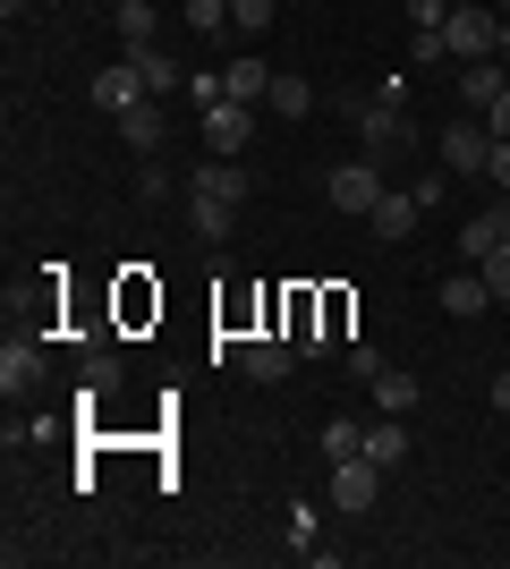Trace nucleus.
Listing matches in <instances>:
<instances>
[{"instance_id":"1","label":"nucleus","mask_w":510,"mask_h":569,"mask_svg":"<svg viewBox=\"0 0 510 569\" xmlns=\"http://www.w3.org/2000/svg\"><path fill=\"white\" fill-rule=\"evenodd\" d=\"M349 119H358V153H400V144L417 137V119H409V102H391V94H349Z\"/></svg>"},{"instance_id":"2","label":"nucleus","mask_w":510,"mask_h":569,"mask_svg":"<svg viewBox=\"0 0 510 569\" xmlns=\"http://www.w3.org/2000/svg\"><path fill=\"white\" fill-rule=\"evenodd\" d=\"M323 204H332V213H374V204H383V162H374V153H358V162H340L332 179H323Z\"/></svg>"},{"instance_id":"3","label":"nucleus","mask_w":510,"mask_h":569,"mask_svg":"<svg viewBox=\"0 0 510 569\" xmlns=\"http://www.w3.org/2000/svg\"><path fill=\"white\" fill-rule=\"evenodd\" d=\"M434 144H442V170H451V179H486L493 128H477V119H442V128H434Z\"/></svg>"},{"instance_id":"4","label":"nucleus","mask_w":510,"mask_h":569,"mask_svg":"<svg viewBox=\"0 0 510 569\" xmlns=\"http://www.w3.org/2000/svg\"><path fill=\"white\" fill-rule=\"evenodd\" d=\"M323 501H332V510H349V519H366V510L383 501V468H374V459H332Z\"/></svg>"},{"instance_id":"5","label":"nucleus","mask_w":510,"mask_h":569,"mask_svg":"<svg viewBox=\"0 0 510 569\" xmlns=\"http://www.w3.org/2000/svg\"><path fill=\"white\" fill-rule=\"evenodd\" d=\"M493 34H502V18H493V0H468V9H451V26H442V43H451V60H493Z\"/></svg>"},{"instance_id":"6","label":"nucleus","mask_w":510,"mask_h":569,"mask_svg":"<svg viewBox=\"0 0 510 569\" xmlns=\"http://www.w3.org/2000/svg\"><path fill=\"white\" fill-rule=\"evenodd\" d=\"M247 144H256V102H213V111H204V153L239 162Z\"/></svg>"},{"instance_id":"7","label":"nucleus","mask_w":510,"mask_h":569,"mask_svg":"<svg viewBox=\"0 0 510 569\" xmlns=\"http://www.w3.org/2000/svg\"><path fill=\"white\" fill-rule=\"evenodd\" d=\"M188 196H196V204H230V213H239V204H247V170L221 162V153H204V170L188 179Z\"/></svg>"},{"instance_id":"8","label":"nucleus","mask_w":510,"mask_h":569,"mask_svg":"<svg viewBox=\"0 0 510 569\" xmlns=\"http://www.w3.org/2000/svg\"><path fill=\"white\" fill-rule=\"evenodd\" d=\"M86 102H94V111H137V102H146V77H137V60H120V69H94V86H86Z\"/></svg>"},{"instance_id":"9","label":"nucleus","mask_w":510,"mask_h":569,"mask_svg":"<svg viewBox=\"0 0 510 569\" xmlns=\"http://www.w3.org/2000/svg\"><path fill=\"white\" fill-rule=\"evenodd\" d=\"M417 213H426V204H417V188H383V204L366 213V230L383 238V247H400V238L417 230Z\"/></svg>"},{"instance_id":"10","label":"nucleus","mask_w":510,"mask_h":569,"mask_svg":"<svg viewBox=\"0 0 510 569\" xmlns=\"http://www.w3.org/2000/svg\"><path fill=\"white\" fill-rule=\"evenodd\" d=\"M502 247H510V204H493V213H468V221H460V256H468V263L502 256Z\"/></svg>"},{"instance_id":"11","label":"nucleus","mask_w":510,"mask_h":569,"mask_svg":"<svg viewBox=\"0 0 510 569\" xmlns=\"http://www.w3.org/2000/svg\"><path fill=\"white\" fill-rule=\"evenodd\" d=\"M486 307H493V281H486V263H477V272H451V281H442V315H451V323H477Z\"/></svg>"},{"instance_id":"12","label":"nucleus","mask_w":510,"mask_h":569,"mask_svg":"<svg viewBox=\"0 0 510 569\" xmlns=\"http://www.w3.org/2000/svg\"><path fill=\"white\" fill-rule=\"evenodd\" d=\"M502 94H510V69H502V60H460V102H468V111H493Z\"/></svg>"},{"instance_id":"13","label":"nucleus","mask_w":510,"mask_h":569,"mask_svg":"<svg viewBox=\"0 0 510 569\" xmlns=\"http://www.w3.org/2000/svg\"><path fill=\"white\" fill-rule=\"evenodd\" d=\"M34 382H43V340H9V349H0V391L26 400Z\"/></svg>"},{"instance_id":"14","label":"nucleus","mask_w":510,"mask_h":569,"mask_svg":"<svg viewBox=\"0 0 510 569\" xmlns=\"http://www.w3.org/2000/svg\"><path fill=\"white\" fill-rule=\"evenodd\" d=\"M221 94H230V102H264V94H272V60H256V51H239V60L221 69Z\"/></svg>"},{"instance_id":"15","label":"nucleus","mask_w":510,"mask_h":569,"mask_svg":"<svg viewBox=\"0 0 510 569\" xmlns=\"http://www.w3.org/2000/svg\"><path fill=\"white\" fill-rule=\"evenodd\" d=\"M290 357H298V340H247L239 375L247 382H281V375H290Z\"/></svg>"},{"instance_id":"16","label":"nucleus","mask_w":510,"mask_h":569,"mask_svg":"<svg viewBox=\"0 0 510 569\" xmlns=\"http://www.w3.org/2000/svg\"><path fill=\"white\" fill-rule=\"evenodd\" d=\"M120 137L137 144V153H146V162H162V102H137V111H120Z\"/></svg>"},{"instance_id":"17","label":"nucleus","mask_w":510,"mask_h":569,"mask_svg":"<svg viewBox=\"0 0 510 569\" xmlns=\"http://www.w3.org/2000/svg\"><path fill=\"white\" fill-rule=\"evenodd\" d=\"M366 459H374V468H400V459H409V417H374V426H366Z\"/></svg>"},{"instance_id":"18","label":"nucleus","mask_w":510,"mask_h":569,"mask_svg":"<svg viewBox=\"0 0 510 569\" xmlns=\"http://www.w3.org/2000/svg\"><path fill=\"white\" fill-rule=\"evenodd\" d=\"M111 391H120V357L94 349V357H86V375H77V408H102Z\"/></svg>"},{"instance_id":"19","label":"nucleus","mask_w":510,"mask_h":569,"mask_svg":"<svg viewBox=\"0 0 510 569\" xmlns=\"http://www.w3.org/2000/svg\"><path fill=\"white\" fill-rule=\"evenodd\" d=\"M272 111H281V119H290V128H298V119H307V111H316V86H307V77H298V69H272Z\"/></svg>"},{"instance_id":"20","label":"nucleus","mask_w":510,"mask_h":569,"mask_svg":"<svg viewBox=\"0 0 510 569\" xmlns=\"http://www.w3.org/2000/svg\"><path fill=\"white\" fill-rule=\"evenodd\" d=\"M366 391H374V408H383V417H409V408H417V391H426V382H417V375H400V366H383V375L366 382Z\"/></svg>"},{"instance_id":"21","label":"nucleus","mask_w":510,"mask_h":569,"mask_svg":"<svg viewBox=\"0 0 510 569\" xmlns=\"http://www.w3.org/2000/svg\"><path fill=\"white\" fill-rule=\"evenodd\" d=\"M128 60H137V77H146V94H153V102H162V94H179V86H188V77L170 69L162 51H128Z\"/></svg>"},{"instance_id":"22","label":"nucleus","mask_w":510,"mask_h":569,"mask_svg":"<svg viewBox=\"0 0 510 569\" xmlns=\"http://www.w3.org/2000/svg\"><path fill=\"white\" fill-rule=\"evenodd\" d=\"M120 43L128 51H153V0H120Z\"/></svg>"},{"instance_id":"23","label":"nucleus","mask_w":510,"mask_h":569,"mask_svg":"<svg viewBox=\"0 0 510 569\" xmlns=\"http://www.w3.org/2000/svg\"><path fill=\"white\" fill-rule=\"evenodd\" d=\"M323 459H366V426L358 417H332V426H323Z\"/></svg>"},{"instance_id":"24","label":"nucleus","mask_w":510,"mask_h":569,"mask_svg":"<svg viewBox=\"0 0 510 569\" xmlns=\"http://www.w3.org/2000/svg\"><path fill=\"white\" fill-rule=\"evenodd\" d=\"M188 26L204 34V43H213L221 26H230V0H188Z\"/></svg>"},{"instance_id":"25","label":"nucleus","mask_w":510,"mask_h":569,"mask_svg":"<svg viewBox=\"0 0 510 569\" xmlns=\"http://www.w3.org/2000/svg\"><path fill=\"white\" fill-rule=\"evenodd\" d=\"M451 60V43H442V26L434 34H409V69H442Z\"/></svg>"},{"instance_id":"26","label":"nucleus","mask_w":510,"mask_h":569,"mask_svg":"<svg viewBox=\"0 0 510 569\" xmlns=\"http://www.w3.org/2000/svg\"><path fill=\"white\" fill-rule=\"evenodd\" d=\"M434 26H451V0H409V34H434Z\"/></svg>"},{"instance_id":"27","label":"nucleus","mask_w":510,"mask_h":569,"mask_svg":"<svg viewBox=\"0 0 510 569\" xmlns=\"http://www.w3.org/2000/svg\"><path fill=\"white\" fill-rule=\"evenodd\" d=\"M230 26H239V34H264V26H272V0H230Z\"/></svg>"},{"instance_id":"28","label":"nucleus","mask_w":510,"mask_h":569,"mask_svg":"<svg viewBox=\"0 0 510 569\" xmlns=\"http://www.w3.org/2000/svg\"><path fill=\"white\" fill-rule=\"evenodd\" d=\"M188 102H196V111H213V102H230V94H221V69H196V77H188Z\"/></svg>"},{"instance_id":"29","label":"nucleus","mask_w":510,"mask_h":569,"mask_svg":"<svg viewBox=\"0 0 510 569\" xmlns=\"http://www.w3.org/2000/svg\"><path fill=\"white\" fill-rule=\"evenodd\" d=\"M349 375L374 382V375H383V349H374V340H349Z\"/></svg>"},{"instance_id":"30","label":"nucleus","mask_w":510,"mask_h":569,"mask_svg":"<svg viewBox=\"0 0 510 569\" xmlns=\"http://www.w3.org/2000/svg\"><path fill=\"white\" fill-rule=\"evenodd\" d=\"M486 281H493V307H510V247H502V256H486Z\"/></svg>"},{"instance_id":"31","label":"nucleus","mask_w":510,"mask_h":569,"mask_svg":"<svg viewBox=\"0 0 510 569\" xmlns=\"http://www.w3.org/2000/svg\"><path fill=\"white\" fill-rule=\"evenodd\" d=\"M486 179L510 196V137H493V153H486Z\"/></svg>"},{"instance_id":"32","label":"nucleus","mask_w":510,"mask_h":569,"mask_svg":"<svg viewBox=\"0 0 510 569\" xmlns=\"http://www.w3.org/2000/svg\"><path fill=\"white\" fill-rule=\"evenodd\" d=\"M290 545H298V552L316 545V510H307V501H290Z\"/></svg>"},{"instance_id":"33","label":"nucleus","mask_w":510,"mask_h":569,"mask_svg":"<svg viewBox=\"0 0 510 569\" xmlns=\"http://www.w3.org/2000/svg\"><path fill=\"white\" fill-rule=\"evenodd\" d=\"M162 188H170V179H162V162H146V170H137V204H162Z\"/></svg>"},{"instance_id":"34","label":"nucleus","mask_w":510,"mask_h":569,"mask_svg":"<svg viewBox=\"0 0 510 569\" xmlns=\"http://www.w3.org/2000/svg\"><path fill=\"white\" fill-rule=\"evenodd\" d=\"M493 417H510V366L493 375Z\"/></svg>"},{"instance_id":"35","label":"nucleus","mask_w":510,"mask_h":569,"mask_svg":"<svg viewBox=\"0 0 510 569\" xmlns=\"http://www.w3.org/2000/svg\"><path fill=\"white\" fill-rule=\"evenodd\" d=\"M486 128H493V137H510V94H502V102L486 111Z\"/></svg>"},{"instance_id":"36","label":"nucleus","mask_w":510,"mask_h":569,"mask_svg":"<svg viewBox=\"0 0 510 569\" xmlns=\"http://www.w3.org/2000/svg\"><path fill=\"white\" fill-rule=\"evenodd\" d=\"M493 60H510V18H502V34H493Z\"/></svg>"},{"instance_id":"37","label":"nucleus","mask_w":510,"mask_h":569,"mask_svg":"<svg viewBox=\"0 0 510 569\" xmlns=\"http://www.w3.org/2000/svg\"><path fill=\"white\" fill-rule=\"evenodd\" d=\"M493 18H510V0H493Z\"/></svg>"},{"instance_id":"38","label":"nucleus","mask_w":510,"mask_h":569,"mask_svg":"<svg viewBox=\"0 0 510 569\" xmlns=\"http://www.w3.org/2000/svg\"><path fill=\"white\" fill-rule=\"evenodd\" d=\"M451 9H468V0H451Z\"/></svg>"}]
</instances>
